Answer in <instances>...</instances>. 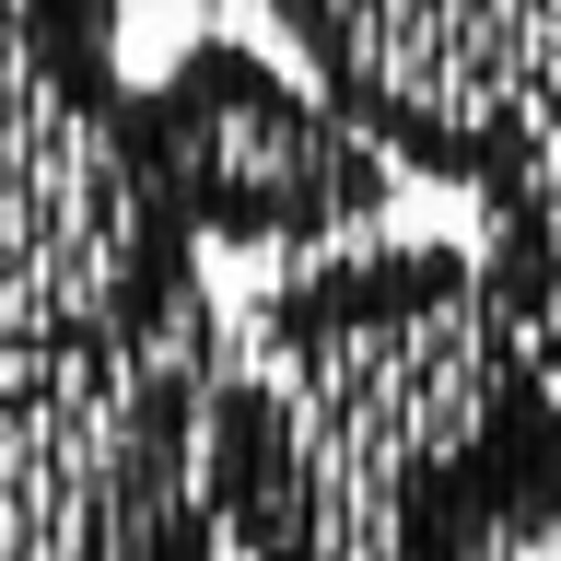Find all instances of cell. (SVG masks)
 <instances>
[{"instance_id":"2","label":"cell","mask_w":561,"mask_h":561,"mask_svg":"<svg viewBox=\"0 0 561 561\" xmlns=\"http://www.w3.org/2000/svg\"><path fill=\"white\" fill-rule=\"evenodd\" d=\"M140 140L175 222L222 257L316 270L351 234H375L398 199V164L257 35H187L164 70H140Z\"/></svg>"},{"instance_id":"1","label":"cell","mask_w":561,"mask_h":561,"mask_svg":"<svg viewBox=\"0 0 561 561\" xmlns=\"http://www.w3.org/2000/svg\"><path fill=\"white\" fill-rule=\"evenodd\" d=\"M270 35L386 164L468 187L480 210L561 199V12H410V0H280Z\"/></svg>"}]
</instances>
